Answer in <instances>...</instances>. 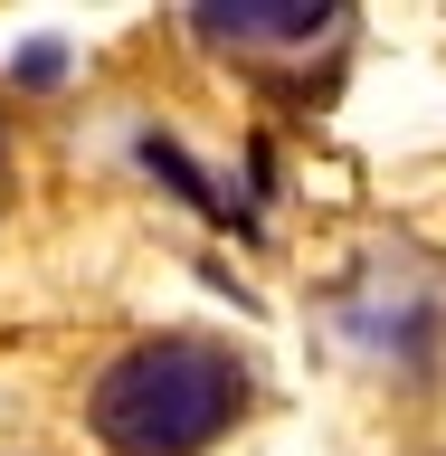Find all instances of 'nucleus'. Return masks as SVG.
I'll return each mask as SVG.
<instances>
[{
  "label": "nucleus",
  "instance_id": "f257e3e1",
  "mask_svg": "<svg viewBox=\"0 0 446 456\" xmlns=\"http://www.w3.org/2000/svg\"><path fill=\"white\" fill-rule=\"evenodd\" d=\"M247 409V362L209 333H152L114 352L85 390V419L114 456H199Z\"/></svg>",
  "mask_w": 446,
  "mask_h": 456
},
{
  "label": "nucleus",
  "instance_id": "f03ea898",
  "mask_svg": "<svg viewBox=\"0 0 446 456\" xmlns=\"http://www.w3.org/2000/svg\"><path fill=\"white\" fill-rule=\"evenodd\" d=\"M333 20V0H199L191 10L199 38H228V48H313Z\"/></svg>",
  "mask_w": 446,
  "mask_h": 456
},
{
  "label": "nucleus",
  "instance_id": "7ed1b4c3",
  "mask_svg": "<svg viewBox=\"0 0 446 456\" xmlns=\"http://www.w3.org/2000/svg\"><path fill=\"white\" fill-rule=\"evenodd\" d=\"M57 67H67V48H57V38H38V48H20V77H28V86H48Z\"/></svg>",
  "mask_w": 446,
  "mask_h": 456
}]
</instances>
